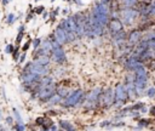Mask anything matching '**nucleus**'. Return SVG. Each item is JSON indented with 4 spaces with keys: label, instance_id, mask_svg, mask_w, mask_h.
Listing matches in <instances>:
<instances>
[{
    "label": "nucleus",
    "instance_id": "c756f323",
    "mask_svg": "<svg viewBox=\"0 0 155 131\" xmlns=\"http://www.w3.org/2000/svg\"><path fill=\"white\" fill-rule=\"evenodd\" d=\"M8 4V0H2V5L5 6V5H7Z\"/></svg>",
    "mask_w": 155,
    "mask_h": 131
},
{
    "label": "nucleus",
    "instance_id": "9b49d317",
    "mask_svg": "<svg viewBox=\"0 0 155 131\" xmlns=\"http://www.w3.org/2000/svg\"><path fill=\"white\" fill-rule=\"evenodd\" d=\"M142 64V62L138 59V58H136V57H133V56H130L126 61H125V67L128 69V70H134L138 66H140Z\"/></svg>",
    "mask_w": 155,
    "mask_h": 131
},
{
    "label": "nucleus",
    "instance_id": "7c9ffc66",
    "mask_svg": "<svg viewBox=\"0 0 155 131\" xmlns=\"http://www.w3.org/2000/svg\"><path fill=\"white\" fill-rule=\"evenodd\" d=\"M0 116H1V113H0Z\"/></svg>",
    "mask_w": 155,
    "mask_h": 131
},
{
    "label": "nucleus",
    "instance_id": "473e14b6",
    "mask_svg": "<svg viewBox=\"0 0 155 131\" xmlns=\"http://www.w3.org/2000/svg\"><path fill=\"white\" fill-rule=\"evenodd\" d=\"M10 1H11V0H10Z\"/></svg>",
    "mask_w": 155,
    "mask_h": 131
},
{
    "label": "nucleus",
    "instance_id": "423d86ee",
    "mask_svg": "<svg viewBox=\"0 0 155 131\" xmlns=\"http://www.w3.org/2000/svg\"><path fill=\"white\" fill-rule=\"evenodd\" d=\"M114 98H115L114 90L113 89H107L105 91H103L101 93L99 102L102 103L103 107H110L111 104H114Z\"/></svg>",
    "mask_w": 155,
    "mask_h": 131
},
{
    "label": "nucleus",
    "instance_id": "20e7f679",
    "mask_svg": "<svg viewBox=\"0 0 155 131\" xmlns=\"http://www.w3.org/2000/svg\"><path fill=\"white\" fill-rule=\"evenodd\" d=\"M114 95H115V98H114V103L116 106H122L127 98H128V95H127V90L125 87L124 84H117L115 90H114Z\"/></svg>",
    "mask_w": 155,
    "mask_h": 131
},
{
    "label": "nucleus",
    "instance_id": "c85d7f7f",
    "mask_svg": "<svg viewBox=\"0 0 155 131\" xmlns=\"http://www.w3.org/2000/svg\"><path fill=\"white\" fill-rule=\"evenodd\" d=\"M6 119H7V120H6V121H7V123H8V124H12V116H7V118H6Z\"/></svg>",
    "mask_w": 155,
    "mask_h": 131
},
{
    "label": "nucleus",
    "instance_id": "f8f14e48",
    "mask_svg": "<svg viewBox=\"0 0 155 131\" xmlns=\"http://www.w3.org/2000/svg\"><path fill=\"white\" fill-rule=\"evenodd\" d=\"M34 62L41 64V66H48L50 64V56H45V55H40V56H35Z\"/></svg>",
    "mask_w": 155,
    "mask_h": 131
},
{
    "label": "nucleus",
    "instance_id": "6e6552de",
    "mask_svg": "<svg viewBox=\"0 0 155 131\" xmlns=\"http://www.w3.org/2000/svg\"><path fill=\"white\" fill-rule=\"evenodd\" d=\"M142 40V30L140 29H133L127 34V39L126 42L128 46L134 47L139 41Z\"/></svg>",
    "mask_w": 155,
    "mask_h": 131
},
{
    "label": "nucleus",
    "instance_id": "393cba45",
    "mask_svg": "<svg viewBox=\"0 0 155 131\" xmlns=\"http://www.w3.org/2000/svg\"><path fill=\"white\" fill-rule=\"evenodd\" d=\"M99 2H102V4H104V5H109V6H110V2H111V0H101Z\"/></svg>",
    "mask_w": 155,
    "mask_h": 131
},
{
    "label": "nucleus",
    "instance_id": "4468645a",
    "mask_svg": "<svg viewBox=\"0 0 155 131\" xmlns=\"http://www.w3.org/2000/svg\"><path fill=\"white\" fill-rule=\"evenodd\" d=\"M57 93L61 96V97H67L69 95V89L65 87V86H58L57 87Z\"/></svg>",
    "mask_w": 155,
    "mask_h": 131
},
{
    "label": "nucleus",
    "instance_id": "dca6fc26",
    "mask_svg": "<svg viewBox=\"0 0 155 131\" xmlns=\"http://www.w3.org/2000/svg\"><path fill=\"white\" fill-rule=\"evenodd\" d=\"M59 125H61V127L62 129H64L65 131H75V129L68 123V121H64V120H61L59 121Z\"/></svg>",
    "mask_w": 155,
    "mask_h": 131
},
{
    "label": "nucleus",
    "instance_id": "412c9836",
    "mask_svg": "<svg viewBox=\"0 0 155 131\" xmlns=\"http://www.w3.org/2000/svg\"><path fill=\"white\" fill-rule=\"evenodd\" d=\"M149 124H150V120H139V126H140V127L148 126Z\"/></svg>",
    "mask_w": 155,
    "mask_h": 131
},
{
    "label": "nucleus",
    "instance_id": "9d476101",
    "mask_svg": "<svg viewBox=\"0 0 155 131\" xmlns=\"http://www.w3.org/2000/svg\"><path fill=\"white\" fill-rule=\"evenodd\" d=\"M53 38H54V40H57L61 45L68 42V40H67V33H65L64 28H62L61 25H58V27L56 28V30H54V33H53Z\"/></svg>",
    "mask_w": 155,
    "mask_h": 131
},
{
    "label": "nucleus",
    "instance_id": "5701e85b",
    "mask_svg": "<svg viewBox=\"0 0 155 131\" xmlns=\"http://www.w3.org/2000/svg\"><path fill=\"white\" fill-rule=\"evenodd\" d=\"M30 44H31V41H30V40H29V41H27V42H25V44L23 45V47H22V51H23V52H25V51H27V50L29 49Z\"/></svg>",
    "mask_w": 155,
    "mask_h": 131
},
{
    "label": "nucleus",
    "instance_id": "2eb2a0df",
    "mask_svg": "<svg viewBox=\"0 0 155 131\" xmlns=\"http://www.w3.org/2000/svg\"><path fill=\"white\" fill-rule=\"evenodd\" d=\"M61 98H62V97H61L58 93H57V95L53 93V95L47 99V102H48V104H51V106H52V104H57V103L61 102Z\"/></svg>",
    "mask_w": 155,
    "mask_h": 131
},
{
    "label": "nucleus",
    "instance_id": "4be33fe9",
    "mask_svg": "<svg viewBox=\"0 0 155 131\" xmlns=\"http://www.w3.org/2000/svg\"><path fill=\"white\" fill-rule=\"evenodd\" d=\"M13 50H15V49H13V46L10 44V45H7V46H6L5 52H6V53H12V52H13Z\"/></svg>",
    "mask_w": 155,
    "mask_h": 131
},
{
    "label": "nucleus",
    "instance_id": "2f4dec72",
    "mask_svg": "<svg viewBox=\"0 0 155 131\" xmlns=\"http://www.w3.org/2000/svg\"><path fill=\"white\" fill-rule=\"evenodd\" d=\"M58 131H62V130H58Z\"/></svg>",
    "mask_w": 155,
    "mask_h": 131
},
{
    "label": "nucleus",
    "instance_id": "39448f33",
    "mask_svg": "<svg viewBox=\"0 0 155 131\" xmlns=\"http://www.w3.org/2000/svg\"><path fill=\"white\" fill-rule=\"evenodd\" d=\"M84 99V91L82 90H75L74 92L69 93L67 97H65V101H64V106L65 107H75L76 104H79L81 101Z\"/></svg>",
    "mask_w": 155,
    "mask_h": 131
},
{
    "label": "nucleus",
    "instance_id": "a878e982",
    "mask_svg": "<svg viewBox=\"0 0 155 131\" xmlns=\"http://www.w3.org/2000/svg\"><path fill=\"white\" fill-rule=\"evenodd\" d=\"M41 11H44V7H42V6H40V7L35 8V12H36V13H41Z\"/></svg>",
    "mask_w": 155,
    "mask_h": 131
},
{
    "label": "nucleus",
    "instance_id": "72a5a7b5",
    "mask_svg": "<svg viewBox=\"0 0 155 131\" xmlns=\"http://www.w3.org/2000/svg\"><path fill=\"white\" fill-rule=\"evenodd\" d=\"M16 131H17V130H16Z\"/></svg>",
    "mask_w": 155,
    "mask_h": 131
},
{
    "label": "nucleus",
    "instance_id": "7ed1b4c3",
    "mask_svg": "<svg viewBox=\"0 0 155 131\" xmlns=\"http://www.w3.org/2000/svg\"><path fill=\"white\" fill-rule=\"evenodd\" d=\"M101 93H102V90H101L99 87H96V89L91 90V91L87 93V96H86V103H85V107L88 108V109L96 108V106H97L98 102H99Z\"/></svg>",
    "mask_w": 155,
    "mask_h": 131
},
{
    "label": "nucleus",
    "instance_id": "aec40b11",
    "mask_svg": "<svg viewBox=\"0 0 155 131\" xmlns=\"http://www.w3.org/2000/svg\"><path fill=\"white\" fill-rule=\"evenodd\" d=\"M12 55H13V58H15V61H17V59L19 58V47L15 49V50H13V52H12Z\"/></svg>",
    "mask_w": 155,
    "mask_h": 131
},
{
    "label": "nucleus",
    "instance_id": "f257e3e1",
    "mask_svg": "<svg viewBox=\"0 0 155 131\" xmlns=\"http://www.w3.org/2000/svg\"><path fill=\"white\" fill-rule=\"evenodd\" d=\"M120 19L124 24L131 25L136 22V19L139 17V11L136 7H122L120 11Z\"/></svg>",
    "mask_w": 155,
    "mask_h": 131
},
{
    "label": "nucleus",
    "instance_id": "f03ea898",
    "mask_svg": "<svg viewBox=\"0 0 155 131\" xmlns=\"http://www.w3.org/2000/svg\"><path fill=\"white\" fill-rule=\"evenodd\" d=\"M51 45H52V53H51V58L58 63V64H63L65 63L67 61V57H65V53L62 49V45L54 40V39H51Z\"/></svg>",
    "mask_w": 155,
    "mask_h": 131
},
{
    "label": "nucleus",
    "instance_id": "f3484780",
    "mask_svg": "<svg viewBox=\"0 0 155 131\" xmlns=\"http://www.w3.org/2000/svg\"><path fill=\"white\" fill-rule=\"evenodd\" d=\"M147 95H148L150 98L155 97V87H150V89H148V91H147Z\"/></svg>",
    "mask_w": 155,
    "mask_h": 131
},
{
    "label": "nucleus",
    "instance_id": "0eeeda50",
    "mask_svg": "<svg viewBox=\"0 0 155 131\" xmlns=\"http://www.w3.org/2000/svg\"><path fill=\"white\" fill-rule=\"evenodd\" d=\"M107 27H108V29H109V32H110L111 35H114V34H116V33L124 30V23H122V21H121L120 18H117V17L110 18Z\"/></svg>",
    "mask_w": 155,
    "mask_h": 131
},
{
    "label": "nucleus",
    "instance_id": "cd10ccee",
    "mask_svg": "<svg viewBox=\"0 0 155 131\" xmlns=\"http://www.w3.org/2000/svg\"><path fill=\"white\" fill-rule=\"evenodd\" d=\"M150 114L155 116V107H151V108H150Z\"/></svg>",
    "mask_w": 155,
    "mask_h": 131
},
{
    "label": "nucleus",
    "instance_id": "a211bd4d",
    "mask_svg": "<svg viewBox=\"0 0 155 131\" xmlns=\"http://www.w3.org/2000/svg\"><path fill=\"white\" fill-rule=\"evenodd\" d=\"M15 19H16V17H15L13 13H10V15L7 16V23H8V24H12V23L15 22Z\"/></svg>",
    "mask_w": 155,
    "mask_h": 131
},
{
    "label": "nucleus",
    "instance_id": "bb28decb",
    "mask_svg": "<svg viewBox=\"0 0 155 131\" xmlns=\"http://www.w3.org/2000/svg\"><path fill=\"white\" fill-rule=\"evenodd\" d=\"M48 131H58V129H57V127H56L54 125H52V126H51V127L48 129Z\"/></svg>",
    "mask_w": 155,
    "mask_h": 131
},
{
    "label": "nucleus",
    "instance_id": "ddd939ff",
    "mask_svg": "<svg viewBox=\"0 0 155 131\" xmlns=\"http://www.w3.org/2000/svg\"><path fill=\"white\" fill-rule=\"evenodd\" d=\"M124 7H136L138 5V0H120Z\"/></svg>",
    "mask_w": 155,
    "mask_h": 131
},
{
    "label": "nucleus",
    "instance_id": "b1692460",
    "mask_svg": "<svg viewBox=\"0 0 155 131\" xmlns=\"http://www.w3.org/2000/svg\"><path fill=\"white\" fill-rule=\"evenodd\" d=\"M24 59H25V52H23V53H22V55H21V57H19V58H18V61H19V62H21V63H22V62H23V61H24Z\"/></svg>",
    "mask_w": 155,
    "mask_h": 131
},
{
    "label": "nucleus",
    "instance_id": "6ab92c4d",
    "mask_svg": "<svg viewBox=\"0 0 155 131\" xmlns=\"http://www.w3.org/2000/svg\"><path fill=\"white\" fill-rule=\"evenodd\" d=\"M39 45H41V39H39V38H36L35 40H33V47L36 50L38 49V46Z\"/></svg>",
    "mask_w": 155,
    "mask_h": 131
},
{
    "label": "nucleus",
    "instance_id": "1a4fd4ad",
    "mask_svg": "<svg viewBox=\"0 0 155 131\" xmlns=\"http://www.w3.org/2000/svg\"><path fill=\"white\" fill-rule=\"evenodd\" d=\"M54 91H56V85L52 82L51 85H48V86L36 91V96H38V98H40L42 101H46V99H48L54 93Z\"/></svg>",
    "mask_w": 155,
    "mask_h": 131
}]
</instances>
